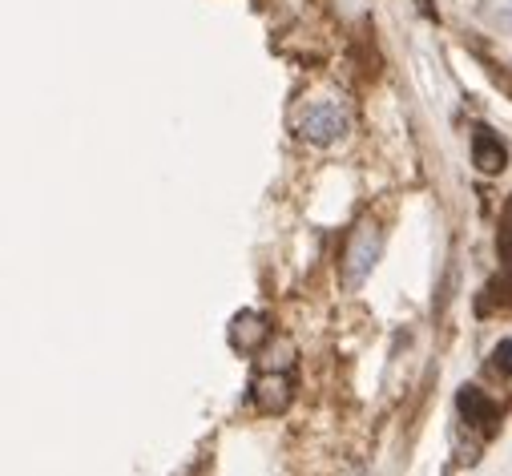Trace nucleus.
<instances>
[{"label": "nucleus", "mask_w": 512, "mask_h": 476, "mask_svg": "<svg viewBox=\"0 0 512 476\" xmlns=\"http://www.w3.org/2000/svg\"><path fill=\"white\" fill-rule=\"evenodd\" d=\"M416 9H420L428 21H440V13H436V5H432V0H416Z\"/></svg>", "instance_id": "nucleus-8"}, {"label": "nucleus", "mask_w": 512, "mask_h": 476, "mask_svg": "<svg viewBox=\"0 0 512 476\" xmlns=\"http://www.w3.org/2000/svg\"><path fill=\"white\" fill-rule=\"evenodd\" d=\"M379 247H383V234L375 222H359L347 238V251H343V283L347 287H363V279L375 271V259H379Z\"/></svg>", "instance_id": "nucleus-2"}, {"label": "nucleus", "mask_w": 512, "mask_h": 476, "mask_svg": "<svg viewBox=\"0 0 512 476\" xmlns=\"http://www.w3.org/2000/svg\"><path fill=\"white\" fill-rule=\"evenodd\" d=\"M488 372L500 376V380L512 376V339H500V343L492 347V355H488Z\"/></svg>", "instance_id": "nucleus-7"}, {"label": "nucleus", "mask_w": 512, "mask_h": 476, "mask_svg": "<svg viewBox=\"0 0 512 476\" xmlns=\"http://www.w3.org/2000/svg\"><path fill=\"white\" fill-rule=\"evenodd\" d=\"M295 396V376L291 368H259L250 380V400L259 412H283Z\"/></svg>", "instance_id": "nucleus-3"}, {"label": "nucleus", "mask_w": 512, "mask_h": 476, "mask_svg": "<svg viewBox=\"0 0 512 476\" xmlns=\"http://www.w3.org/2000/svg\"><path fill=\"white\" fill-rule=\"evenodd\" d=\"M456 408H460V416H464L472 428H480L484 436L496 428V404H492V396H488L484 388H464V392L456 396Z\"/></svg>", "instance_id": "nucleus-5"}, {"label": "nucleus", "mask_w": 512, "mask_h": 476, "mask_svg": "<svg viewBox=\"0 0 512 476\" xmlns=\"http://www.w3.org/2000/svg\"><path fill=\"white\" fill-rule=\"evenodd\" d=\"M295 130L311 146H335L347 134V113L335 101H307L295 113Z\"/></svg>", "instance_id": "nucleus-1"}, {"label": "nucleus", "mask_w": 512, "mask_h": 476, "mask_svg": "<svg viewBox=\"0 0 512 476\" xmlns=\"http://www.w3.org/2000/svg\"><path fill=\"white\" fill-rule=\"evenodd\" d=\"M472 162H476L480 174H500L508 166V150H504V142L492 130L476 126V134H472Z\"/></svg>", "instance_id": "nucleus-6"}, {"label": "nucleus", "mask_w": 512, "mask_h": 476, "mask_svg": "<svg viewBox=\"0 0 512 476\" xmlns=\"http://www.w3.org/2000/svg\"><path fill=\"white\" fill-rule=\"evenodd\" d=\"M267 339H271L267 315H259V311H238V315L230 319V343H234L238 351H263Z\"/></svg>", "instance_id": "nucleus-4"}]
</instances>
